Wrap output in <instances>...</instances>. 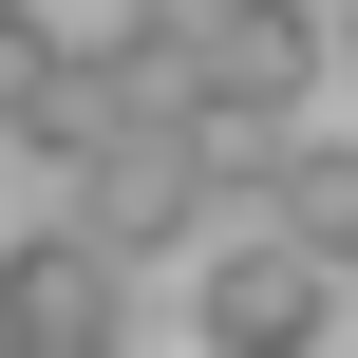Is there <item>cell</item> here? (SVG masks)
<instances>
[{"label": "cell", "mask_w": 358, "mask_h": 358, "mask_svg": "<svg viewBox=\"0 0 358 358\" xmlns=\"http://www.w3.org/2000/svg\"><path fill=\"white\" fill-rule=\"evenodd\" d=\"M321 302H340L321 245H283V227H227L208 245V358H321Z\"/></svg>", "instance_id": "cell-1"}, {"label": "cell", "mask_w": 358, "mask_h": 358, "mask_svg": "<svg viewBox=\"0 0 358 358\" xmlns=\"http://www.w3.org/2000/svg\"><path fill=\"white\" fill-rule=\"evenodd\" d=\"M76 227H94L113 264L189 245V227H208V151H189V132H113V151H76Z\"/></svg>", "instance_id": "cell-2"}, {"label": "cell", "mask_w": 358, "mask_h": 358, "mask_svg": "<svg viewBox=\"0 0 358 358\" xmlns=\"http://www.w3.org/2000/svg\"><path fill=\"white\" fill-rule=\"evenodd\" d=\"M76 321H113V245H94V227L0 245V340H76Z\"/></svg>", "instance_id": "cell-3"}, {"label": "cell", "mask_w": 358, "mask_h": 358, "mask_svg": "<svg viewBox=\"0 0 358 358\" xmlns=\"http://www.w3.org/2000/svg\"><path fill=\"white\" fill-rule=\"evenodd\" d=\"M264 227L321 245V264H358V151H302V132H283V151H264Z\"/></svg>", "instance_id": "cell-4"}, {"label": "cell", "mask_w": 358, "mask_h": 358, "mask_svg": "<svg viewBox=\"0 0 358 358\" xmlns=\"http://www.w3.org/2000/svg\"><path fill=\"white\" fill-rule=\"evenodd\" d=\"M57 57H76V38H57L38 0H0V132H38V94H57Z\"/></svg>", "instance_id": "cell-5"}, {"label": "cell", "mask_w": 358, "mask_h": 358, "mask_svg": "<svg viewBox=\"0 0 358 358\" xmlns=\"http://www.w3.org/2000/svg\"><path fill=\"white\" fill-rule=\"evenodd\" d=\"M0 358H132V340H113V321H76V340H0Z\"/></svg>", "instance_id": "cell-6"}, {"label": "cell", "mask_w": 358, "mask_h": 358, "mask_svg": "<svg viewBox=\"0 0 358 358\" xmlns=\"http://www.w3.org/2000/svg\"><path fill=\"white\" fill-rule=\"evenodd\" d=\"M321 38H340V57H358V0H340V19H321Z\"/></svg>", "instance_id": "cell-7"}]
</instances>
